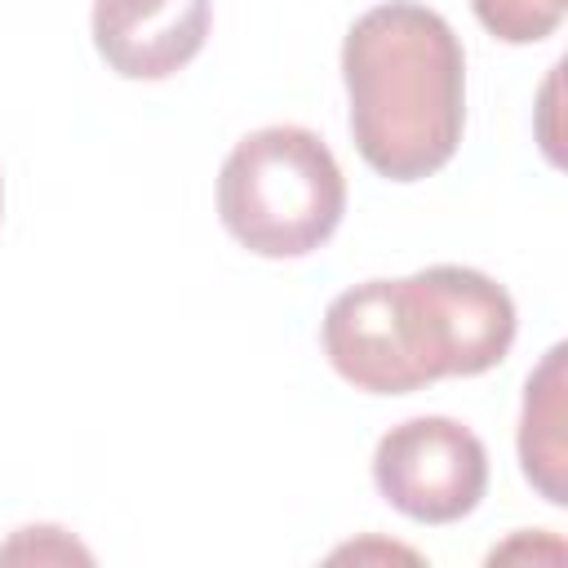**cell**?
<instances>
[{
    "label": "cell",
    "mask_w": 568,
    "mask_h": 568,
    "mask_svg": "<svg viewBox=\"0 0 568 568\" xmlns=\"http://www.w3.org/2000/svg\"><path fill=\"white\" fill-rule=\"evenodd\" d=\"M510 293L475 266H426L404 280H364L337 293L320 342L342 382L368 395H408L439 377L497 368L515 342Z\"/></svg>",
    "instance_id": "obj_1"
},
{
    "label": "cell",
    "mask_w": 568,
    "mask_h": 568,
    "mask_svg": "<svg viewBox=\"0 0 568 568\" xmlns=\"http://www.w3.org/2000/svg\"><path fill=\"white\" fill-rule=\"evenodd\" d=\"M351 138L364 164L390 182L439 173L466 129V53L426 4L386 0L359 13L342 40Z\"/></svg>",
    "instance_id": "obj_2"
},
{
    "label": "cell",
    "mask_w": 568,
    "mask_h": 568,
    "mask_svg": "<svg viewBox=\"0 0 568 568\" xmlns=\"http://www.w3.org/2000/svg\"><path fill=\"white\" fill-rule=\"evenodd\" d=\"M0 209H4V186H0Z\"/></svg>",
    "instance_id": "obj_9"
},
{
    "label": "cell",
    "mask_w": 568,
    "mask_h": 568,
    "mask_svg": "<svg viewBox=\"0 0 568 568\" xmlns=\"http://www.w3.org/2000/svg\"><path fill=\"white\" fill-rule=\"evenodd\" d=\"M213 0H93V49L124 80H169L209 40Z\"/></svg>",
    "instance_id": "obj_5"
},
{
    "label": "cell",
    "mask_w": 568,
    "mask_h": 568,
    "mask_svg": "<svg viewBox=\"0 0 568 568\" xmlns=\"http://www.w3.org/2000/svg\"><path fill=\"white\" fill-rule=\"evenodd\" d=\"M346 178L320 133L271 124L231 146L217 173V217L257 257H306L333 240Z\"/></svg>",
    "instance_id": "obj_3"
},
{
    "label": "cell",
    "mask_w": 568,
    "mask_h": 568,
    "mask_svg": "<svg viewBox=\"0 0 568 568\" xmlns=\"http://www.w3.org/2000/svg\"><path fill=\"white\" fill-rule=\"evenodd\" d=\"M373 484L413 524H457L488 493V453L453 417H408L377 439Z\"/></svg>",
    "instance_id": "obj_4"
},
{
    "label": "cell",
    "mask_w": 568,
    "mask_h": 568,
    "mask_svg": "<svg viewBox=\"0 0 568 568\" xmlns=\"http://www.w3.org/2000/svg\"><path fill=\"white\" fill-rule=\"evenodd\" d=\"M564 355L568 346H550L546 359L528 373L524 413H519V466L524 479L550 501H568V439H564Z\"/></svg>",
    "instance_id": "obj_6"
},
{
    "label": "cell",
    "mask_w": 568,
    "mask_h": 568,
    "mask_svg": "<svg viewBox=\"0 0 568 568\" xmlns=\"http://www.w3.org/2000/svg\"><path fill=\"white\" fill-rule=\"evenodd\" d=\"M0 559H80V564H89L93 555L84 550V546H75L62 528H53V524H40V528H18L13 532V541L9 546H0Z\"/></svg>",
    "instance_id": "obj_8"
},
{
    "label": "cell",
    "mask_w": 568,
    "mask_h": 568,
    "mask_svg": "<svg viewBox=\"0 0 568 568\" xmlns=\"http://www.w3.org/2000/svg\"><path fill=\"white\" fill-rule=\"evenodd\" d=\"M479 27L506 44H537L559 22L568 0H470Z\"/></svg>",
    "instance_id": "obj_7"
}]
</instances>
